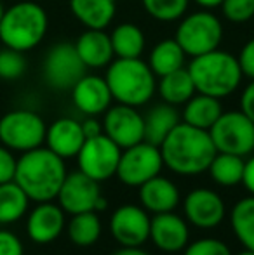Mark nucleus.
Returning <instances> with one entry per match:
<instances>
[{"label": "nucleus", "instance_id": "nucleus-1", "mask_svg": "<svg viewBox=\"0 0 254 255\" xmlns=\"http://www.w3.org/2000/svg\"><path fill=\"white\" fill-rule=\"evenodd\" d=\"M160 154L164 167L178 175H197L209 168L216 148L209 135V130L197 128L185 122H180L162 141Z\"/></svg>", "mask_w": 254, "mask_h": 255}, {"label": "nucleus", "instance_id": "nucleus-2", "mask_svg": "<svg viewBox=\"0 0 254 255\" xmlns=\"http://www.w3.org/2000/svg\"><path fill=\"white\" fill-rule=\"evenodd\" d=\"M66 165L61 156L45 146L21 153L16 163L14 181L26 193L30 202H52L66 177Z\"/></svg>", "mask_w": 254, "mask_h": 255}, {"label": "nucleus", "instance_id": "nucleus-3", "mask_svg": "<svg viewBox=\"0 0 254 255\" xmlns=\"http://www.w3.org/2000/svg\"><path fill=\"white\" fill-rule=\"evenodd\" d=\"M187 70L197 92L218 99L234 94L244 77L237 57L221 49L192 57Z\"/></svg>", "mask_w": 254, "mask_h": 255}, {"label": "nucleus", "instance_id": "nucleus-4", "mask_svg": "<svg viewBox=\"0 0 254 255\" xmlns=\"http://www.w3.org/2000/svg\"><path fill=\"white\" fill-rule=\"evenodd\" d=\"M105 80L112 98L127 106H143L157 91V77L141 57H117L108 64Z\"/></svg>", "mask_w": 254, "mask_h": 255}, {"label": "nucleus", "instance_id": "nucleus-5", "mask_svg": "<svg viewBox=\"0 0 254 255\" xmlns=\"http://www.w3.org/2000/svg\"><path fill=\"white\" fill-rule=\"evenodd\" d=\"M49 28L45 9L37 2L21 0L5 9L0 21V42L3 47L28 52L35 49Z\"/></svg>", "mask_w": 254, "mask_h": 255}, {"label": "nucleus", "instance_id": "nucleus-6", "mask_svg": "<svg viewBox=\"0 0 254 255\" xmlns=\"http://www.w3.org/2000/svg\"><path fill=\"white\" fill-rule=\"evenodd\" d=\"M174 38L187 56L195 57L220 49L223 40V24L220 17L209 10H199L181 17Z\"/></svg>", "mask_w": 254, "mask_h": 255}, {"label": "nucleus", "instance_id": "nucleus-7", "mask_svg": "<svg viewBox=\"0 0 254 255\" xmlns=\"http://www.w3.org/2000/svg\"><path fill=\"white\" fill-rule=\"evenodd\" d=\"M44 118L31 110H12L0 118V144L10 151H30L45 142Z\"/></svg>", "mask_w": 254, "mask_h": 255}, {"label": "nucleus", "instance_id": "nucleus-8", "mask_svg": "<svg viewBox=\"0 0 254 255\" xmlns=\"http://www.w3.org/2000/svg\"><path fill=\"white\" fill-rule=\"evenodd\" d=\"M209 135L220 153L248 156L254 151V122L242 111H223Z\"/></svg>", "mask_w": 254, "mask_h": 255}, {"label": "nucleus", "instance_id": "nucleus-9", "mask_svg": "<svg viewBox=\"0 0 254 255\" xmlns=\"http://www.w3.org/2000/svg\"><path fill=\"white\" fill-rule=\"evenodd\" d=\"M85 70L87 68L78 57L75 45L70 42L52 45L42 64L45 84L54 91H71V87L85 75Z\"/></svg>", "mask_w": 254, "mask_h": 255}, {"label": "nucleus", "instance_id": "nucleus-10", "mask_svg": "<svg viewBox=\"0 0 254 255\" xmlns=\"http://www.w3.org/2000/svg\"><path fill=\"white\" fill-rule=\"evenodd\" d=\"M162 167L164 160L159 146L141 141L131 148L122 149L115 175L126 186L139 188L146 181L159 175Z\"/></svg>", "mask_w": 254, "mask_h": 255}, {"label": "nucleus", "instance_id": "nucleus-11", "mask_svg": "<svg viewBox=\"0 0 254 255\" xmlns=\"http://www.w3.org/2000/svg\"><path fill=\"white\" fill-rule=\"evenodd\" d=\"M56 200L64 214L70 215L82 212H101L106 208V198L101 195L99 182L80 170L66 174Z\"/></svg>", "mask_w": 254, "mask_h": 255}, {"label": "nucleus", "instance_id": "nucleus-12", "mask_svg": "<svg viewBox=\"0 0 254 255\" xmlns=\"http://www.w3.org/2000/svg\"><path fill=\"white\" fill-rule=\"evenodd\" d=\"M122 149L105 134L85 139L77 154L78 170L98 182L108 181L117 174Z\"/></svg>", "mask_w": 254, "mask_h": 255}, {"label": "nucleus", "instance_id": "nucleus-13", "mask_svg": "<svg viewBox=\"0 0 254 255\" xmlns=\"http://www.w3.org/2000/svg\"><path fill=\"white\" fill-rule=\"evenodd\" d=\"M103 134L108 135L120 149L145 141V117L134 106L117 104L105 111Z\"/></svg>", "mask_w": 254, "mask_h": 255}, {"label": "nucleus", "instance_id": "nucleus-14", "mask_svg": "<svg viewBox=\"0 0 254 255\" xmlns=\"http://www.w3.org/2000/svg\"><path fill=\"white\" fill-rule=\"evenodd\" d=\"M150 215L138 205H122L110 217V235L122 247H141L150 240Z\"/></svg>", "mask_w": 254, "mask_h": 255}, {"label": "nucleus", "instance_id": "nucleus-15", "mask_svg": "<svg viewBox=\"0 0 254 255\" xmlns=\"http://www.w3.org/2000/svg\"><path fill=\"white\" fill-rule=\"evenodd\" d=\"M187 221L200 229H213L223 222L227 215L225 202L216 191L197 188L187 195L183 202Z\"/></svg>", "mask_w": 254, "mask_h": 255}, {"label": "nucleus", "instance_id": "nucleus-16", "mask_svg": "<svg viewBox=\"0 0 254 255\" xmlns=\"http://www.w3.org/2000/svg\"><path fill=\"white\" fill-rule=\"evenodd\" d=\"M150 240L162 252H181L188 245L190 229L187 221L174 212L155 214L150 221Z\"/></svg>", "mask_w": 254, "mask_h": 255}, {"label": "nucleus", "instance_id": "nucleus-17", "mask_svg": "<svg viewBox=\"0 0 254 255\" xmlns=\"http://www.w3.org/2000/svg\"><path fill=\"white\" fill-rule=\"evenodd\" d=\"M71 101L80 113L87 117H98L108 110L113 98L105 77L84 75L71 87Z\"/></svg>", "mask_w": 254, "mask_h": 255}, {"label": "nucleus", "instance_id": "nucleus-18", "mask_svg": "<svg viewBox=\"0 0 254 255\" xmlns=\"http://www.w3.org/2000/svg\"><path fill=\"white\" fill-rule=\"evenodd\" d=\"M64 210L59 205L51 202L38 203L28 214L26 233L28 238L38 245H47L59 238L64 229Z\"/></svg>", "mask_w": 254, "mask_h": 255}, {"label": "nucleus", "instance_id": "nucleus-19", "mask_svg": "<svg viewBox=\"0 0 254 255\" xmlns=\"http://www.w3.org/2000/svg\"><path fill=\"white\" fill-rule=\"evenodd\" d=\"M85 142V135L82 130V124L75 118L63 117L54 120L45 130V144L52 153L66 158L77 156L82 144Z\"/></svg>", "mask_w": 254, "mask_h": 255}, {"label": "nucleus", "instance_id": "nucleus-20", "mask_svg": "<svg viewBox=\"0 0 254 255\" xmlns=\"http://www.w3.org/2000/svg\"><path fill=\"white\" fill-rule=\"evenodd\" d=\"M138 195L141 207L146 212H152V214L173 212L181 202L178 186L171 179L162 177L160 174L139 186Z\"/></svg>", "mask_w": 254, "mask_h": 255}, {"label": "nucleus", "instance_id": "nucleus-21", "mask_svg": "<svg viewBox=\"0 0 254 255\" xmlns=\"http://www.w3.org/2000/svg\"><path fill=\"white\" fill-rule=\"evenodd\" d=\"M73 45L85 68L108 66L115 57L110 35L103 30H85Z\"/></svg>", "mask_w": 254, "mask_h": 255}, {"label": "nucleus", "instance_id": "nucleus-22", "mask_svg": "<svg viewBox=\"0 0 254 255\" xmlns=\"http://www.w3.org/2000/svg\"><path fill=\"white\" fill-rule=\"evenodd\" d=\"M70 10L75 19L87 30H105L117 12L115 0H70Z\"/></svg>", "mask_w": 254, "mask_h": 255}, {"label": "nucleus", "instance_id": "nucleus-23", "mask_svg": "<svg viewBox=\"0 0 254 255\" xmlns=\"http://www.w3.org/2000/svg\"><path fill=\"white\" fill-rule=\"evenodd\" d=\"M223 113V106H221L220 99L213 98V96L200 94L195 92L183 108V122L188 125H193L197 128H204L209 130L214 125V122L221 117Z\"/></svg>", "mask_w": 254, "mask_h": 255}, {"label": "nucleus", "instance_id": "nucleus-24", "mask_svg": "<svg viewBox=\"0 0 254 255\" xmlns=\"http://www.w3.org/2000/svg\"><path fill=\"white\" fill-rule=\"evenodd\" d=\"M181 122L176 106L173 104H157L145 115V141L160 146L169 132Z\"/></svg>", "mask_w": 254, "mask_h": 255}, {"label": "nucleus", "instance_id": "nucleus-25", "mask_svg": "<svg viewBox=\"0 0 254 255\" xmlns=\"http://www.w3.org/2000/svg\"><path fill=\"white\" fill-rule=\"evenodd\" d=\"M187 54L176 42V38H166L155 44L148 57V66L155 73V77H164L167 73L185 68Z\"/></svg>", "mask_w": 254, "mask_h": 255}, {"label": "nucleus", "instance_id": "nucleus-26", "mask_svg": "<svg viewBox=\"0 0 254 255\" xmlns=\"http://www.w3.org/2000/svg\"><path fill=\"white\" fill-rule=\"evenodd\" d=\"M157 89H159V94L164 99V103L173 104V106L185 104L197 92L187 68H180L173 73L160 77Z\"/></svg>", "mask_w": 254, "mask_h": 255}, {"label": "nucleus", "instance_id": "nucleus-27", "mask_svg": "<svg viewBox=\"0 0 254 255\" xmlns=\"http://www.w3.org/2000/svg\"><path fill=\"white\" fill-rule=\"evenodd\" d=\"M110 40L115 56L124 59L141 57L146 44L145 33L134 23H120L119 26H115V30L110 33Z\"/></svg>", "mask_w": 254, "mask_h": 255}, {"label": "nucleus", "instance_id": "nucleus-28", "mask_svg": "<svg viewBox=\"0 0 254 255\" xmlns=\"http://www.w3.org/2000/svg\"><path fill=\"white\" fill-rule=\"evenodd\" d=\"M66 233L73 245L80 249L92 247L101 236V221L98 212H82V214L71 215Z\"/></svg>", "mask_w": 254, "mask_h": 255}, {"label": "nucleus", "instance_id": "nucleus-29", "mask_svg": "<svg viewBox=\"0 0 254 255\" xmlns=\"http://www.w3.org/2000/svg\"><path fill=\"white\" fill-rule=\"evenodd\" d=\"M244 156L230 153H216V156L211 161L209 172L211 179L216 184L225 186V188H232L242 182V175H244Z\"/></svg>", "mask_w": 254, "mask_h": 255}, {"label": "nucleus", "instance_id": "nucleus-30", "mask_svg": "<svg viewBox=\"0 0 254 255\" xmlns=\"http://www.w3.org/2000/svg\"><path fill=\"white\" fill-rule=\"evenodd\" d=\"M30 205L26 193L17 186L16 181L0 184V224H14L24 217Z\"/></svg>", "mask_w": 254, "mask_h": 255}, {"label": "nucleus", "instance_id": "nucleus-31", "mask_svg": "<svg viewBox=\"0 0 254 255\" xmlns=\"http://www.w3.org/2000/svg\"><path fill=\"white\" fill-rule=\"evenodd\" d=\"M230 224L239 242L254 252V195L246 196L234 205Z\"/></svg>", "mask_w": 254, "mask_h": 255}, {"label": "nucleus", "instance_id": "nucleus-32", "mask_svg": "<svg viewBox=\"0 0 254 255\" xmlns=\"http://www.w3.org/2000/svg\"><path fill=\"white\" fill-rule=\"evenodd\" d=\"M150 17L160 23H173L187 14L190 0H141Z\"/></svg>", "mask_w": 254, "mask_h": 255}, {"label": "nucleus", "instance_id": "nucleus-33", "mask_svg": "<svg viewBox=\"0 0 254 255\" xmlns=\"http://www.w3.org/2000/svg\"><path fill=\"white\" fill-rule=\"evenodd\" d=\"M28 68L24 52L16 49H0V78L2 80H17Z\"/></svg>", "mask_w": 254, "mask_h": 255}, {"label": "nucleus", "instance_id": "nucleus-34", "mask_svg": "<svg viewBox=\"0 0 254 255\" xmlns=\"http://www.w3.org/2000/svg\"><path fill=\"white\" fill-rule=\"evenodd\" d=\"M220 7L230 23H248L254 17V0H223Z\"/></svg>", "mask_w": 254, "mask_h": 255}, {"label": "nucleus", "instance_id": "nucleus-35", "mask_svg": "<svg viewBox=\"0 0 254 255\" xmlns=\"http://www.w3.org/2000/svg\"><path fill=\"white\" fill-rule=\"evenodd\" d=\"M183 255H232L225 242L216 238H200L185 247Z\"/></svg>", "mask_w": 254, "mask_h": 255}, {"label": "nucleus", "instance_id": "nucleus-36", "mask_svg": "<svg viewBox=\"0 0 254 255\" xmlns=\"http://www.w3.org/2000/svg\"><path fill=\"white\" fill-rule=\"evenodd\" d=\"M16 163L17 158L9 148L0 144V184L3 182L14 181V174H16Z\"/></svg>", "mask_w": 254, "mask_h": 255}, {"label": "nucleus", "instance_id": "nucleus-37", "mask_svg": "<svg viewBox=\"0 0 254 255\" xmlns=\"http://www.w3.org/2000/svg\"><path fill=\"white\" fill-rule=\"evenodd\" d=\"M0 255H24V247L19 236L12 231L0 229Z\"/></svg>", "mask_w": 254, "mask_h": 255}, {"label": "nucleus", "instance_id": "nucleus-38", "mask_svg": "<svg viewBox=\"0 0 254 255\" xmlns=\"http://www.w3.org/2000/svg\"><path fill=\"white\" fill-rule=\"evenodd\" d=\"M239 66L242 70V75L244 77H249L253 80L254 78V38L248 40L244 44V47L241 49L237 56Z\"/></svg>", "mask_w": 254, "mask_h": 255}, {"label": "nucleus", "instance_id": "nucleus-39", "mask_svg": "<svg viewBox=\"0 0 254 255\" xmlns=\"http://www.w3.org/2000/svg\"><path fill=\"white\" fill-rule=\"evenodd\" d=\"M241 111L244 115H248V117L254 122V78L251 80V84L246 85V89L242 91Z\"/></svg>", "mask_w": 254, "mask_h": 255}, {"label": "nucleus", "instance_id": "nucleus-40", "mask_svg": "<svg viewBox=\"0 0 254 255\" xmlns=\"http://www.w3.org/2000/svg\"><path fill=\"white\" fill-rule=\"evenodd\" d=\"M80 124H82V130H84L85 139H91V137H96V135L103 134V124L96 120L94 117H87V120L80 122Z\"/></svg>", "mask_w": 254, "mask_h": 255}, {"label": "nucleus", "instance_id": "nucleus-41", "mask_svg": "<svg viewBox=\"0 0 254 255\" xmlns=\"http://www.w3.org/2000/svg\"><path fill=\"white\" fill-rule=\"evenodd\" d=\"M242 184L246 186V189H248L251 195H254V156H251L249 160H246Z\"/></svg>", "mask_w": 254, "mask_h": 255}, {"label": "nucleus", "instance_id": "nucleus-42", "mask_svg": "<svg viewBox=\"0 0 254 255\" xmlns=\"http://www.w3.org/2000/svg\"><path fill=\"white\" fill-rule=\"evenodd\" d=\"M112 255H150V254L145 252L141 247H120Z\"/></svg>", "mask_w": 254, "mask_h": 255}, {"label": "nucleus", "instance_id": "nucleus-43", "mask_svg": "<svg viewBox=\"0 0 254 255\" xmlns=\"http://www.w3.org/2000/svg\"><path fill=\"white\" fill-rule=\"evenodd\" d=\"M197 5L204 7V9H216L223 3V0H193Z\"/></svg>", "mask_w": 254, "mask_h": 255}, {"label": "nucleus", "instance_id": "nucleus-44", "mask_svg": "<svg viewBox=\"0 0 254 255\" xmlns=\"http://www.w3.org/2000/svg\"><path fill=\"white\" fill-rule=\"evenodd\" d=\"M235 255H254V252H253V250H248V249H246L244 252H239V254H235Z\"/></svg>", "mask_w": 254, "mask_h": 255}, {"label": "nucleus", "instance_id": "nucleus-45", "mask_svg": "<svg viewBox=\"0 0 254 255\" xmlns=\"http://www.w3.org/2000/svg\"><path fill=\"white\" fill-rule=\"evenodd\" d=\"M3 12H5V7H3V3L0 2V21H2V17H3Z\"/></svg>", "mask_w": 254, "mask_h": 255}, {"label": "nucleus", "instance_id": "nucleus-46", "mask_svg": "<svg viewBox=\"0 0 254 255\" xmlns=\"http://www.w3.org/2000/svg\"><path fill=\"white\" fill-rule=\"evenodd\" d=\"M115 2H120V0H115Z\"/></svg>", "mask_w": 254, "mask_h": 255}]
</instances>
